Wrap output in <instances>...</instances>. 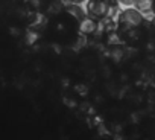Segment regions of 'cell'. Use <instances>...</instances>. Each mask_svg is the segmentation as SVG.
I'll list each match as a JSON object with an SVG mask.
<instances>
[{
	"instance_id": "cell-1",
	"label": "cell",
	"mask_w": 155,
	"mask_h": 140,
	"mask_svg": "<svg viewBox=\"0 0 155 140\" xmlns=\"http://www.w3.org/2000/svg\"><path fill=\"white\" fill-rule=\"evenodd\" d=\"M119 25L128 31H134L143 25V14L138 9H125L119 15Z\"/></svg>"
},
{
	"instance_id": "cell-2",
	"label": "cell",
	"mask_w": 155,
	"mask_h": 140,
	"mask_svg": "<svg viewBox=\"0 0 155 140\" xmlns=\"http://www.w3.org/2000/svg\"><path fill=\"white\" fill-rule=\"evenodd\" d=\"M110 11H111V3L108 0H88L87 12L90 17L96 20H102L110 15Z\"/></svg>"
},
{
	"instance_id": "cell-3",
	"label": "cell",
	"mask_w": 155,
	"mask_h": 140,
	"mask_svg": "<svg viewBox=\"0 0 155 140\" xmlns=\"http://www.w3.org/2000/svg\"><path fill=\"white\" fill-rule=\"evenodd\" d=\"M96 29H97V20L93 18V17H90V15L88 17H84L81 20V23H79V31L84 35H91V34L96 32Z\"/></svg>"
},
{
	"instance_id": "cell-4",
	"label": "cell",
	"mask_w": 155,
	"mask_h": 140,
	"mask_svg": "<svg viewBox=\"0 0 155 140\" xmlns=\"http://www.w3.org/2000/svg\"><path fill=\"white\" fill-rule=\"evenodd\" d=\"M152 2L153 0H137V3H135V6H137V9L140 11V12H149V11H152Z\"/></svg>"
},
{
	"instance_id": "cell-5",
	"label": "cell",
	"mask_w": 155,
	"mask_h": 140,
	"mask_svg": "<svg viewBox=\"0 0 155 140\" xmlns=\"http://www.w3.org/2000/svg\"><path fill=\"white\" fill-rule=\"evenodd\" d=\"M117 2L122 3V5H125V6H132V5L137 3V0H117Z\"/></svg>"
},
{
	"instance_id": "cell-6",
	"label": "cell",
	"mask_w": 155,
	"mask_h": 140,
	"mask_svg": "<svg viewBox=\"0 0 155 140\" xmlns=\"http://www.w3.org/2000/svg\"><path fill=\"white\" fill-rule=\"evenodd\" d=\"M82 2H85V0H71V3H76V5H79Z\"/></svg>"
},
{
	"instance_id": "cell-7",
	"label": "cell",
	"mask_w": 155,
	"mask_h": 140,
	"mask_svg": "<svg viewBox=\"0 0 155 140\" xmlns=\"http://www.w3.org/2000/svg\"><path fill=\"white\" fill-rule=\"evenodd\" d=\"M152 12L155 14V0H153V2H152Z\"/></svg>"
},
{
	"instance_id": "cell-8",
	"label": "cell",
	"mask_w": 155,
	"mask_h": 140,
	"mask_svg": "<svg viewBox=\"0 0 155 140\" xmlns=\"http://www.w3.org/2000/svg\"><path fill=\"white\" fill-rule=\"evenodd\" d=\"M15 2H25V0H15Z\"/></svg>"
},
{
	"instance_id": "cell-9",
	"label": "cell",
	"mask_w": 155,
	"mask_h": 140,
	"mask_svg": "<svg viewBox=\"0 0 155 140\" xmlns=\"http://www.w3.org/2000/svg\"><path fill=\"white\" fill-rule=\"evenodd\" d=\"M108 2H110V3H111V2H113V0H108Z\"/></svg>"
}]
</instances>
